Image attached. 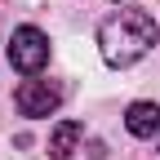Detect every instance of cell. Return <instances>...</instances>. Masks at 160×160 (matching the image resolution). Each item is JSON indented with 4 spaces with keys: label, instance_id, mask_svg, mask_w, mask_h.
<instances>
[{
    "label": "cell",
    "instance_id": "1",
    "mask_svg": "<svg viewBox=\"0 0 160 160\" xmlns=\"http://www.w3.org/2000/svg\"><path fill=\"white\" fill-rule=\"evenodd\" d=\"M160 40V27L147 9H120L98 27V49H102L107 67H133L138 58H147Z\"/></svg>",
    "mask_w": 160,
    "mask_h": 160
},
{
    "label": "cell",
    "instance_id": "2",
    "mask_svg": "<svg viewBox=\"0 0 160 160\" xmlns=\"http://www.w3.org/2000/svg\"><path fill=\"white\" fill-rule=\"evenodd\" d=\"M9 62H13V71H22V76L45 71V62H49V36L40 27H18L9 36Z\"/></svg>",
    "mask_w": 160,
    "mask_h": 160
},
{
    "label": "cell",
    "instance_id": "3",
    "mask_svg": "<svg viewBox=\"0 0 160 160\" xmlns=\"http://www.w3.org/2000/svg\"><path fill=\"white\" fill-rule=\"evenodd\" d=\"M58 102H62V93H58L53 85H45V80H22V85L13 89V107L22 111V116H31V120L53 116Z\"/></svg>",
    "mask_w": 160,
    "mask_h": 160
},
{
    "label": "cell",
    "instance_id": "4",
    "mask_svg": "<svg viewBox=\"0 0 160 160\" xmlns=\"http://www.w3.org/2000/svg\"><path fill=\"white\" fill-rule=\"evenodd\" d=\"M125 129H129L133 138H156V133H160V107H156V102H133V107L125 111Z\"/></svg>",
    "mask_w": 160,
    "mask_h": 160
},
{
    "label": "cell",
    "instance_id": "5",
    "mask_svg": "<svg viewBox=\"0 0 160 160\" xmlns=\"http://www.w3.org/2000/svg\"><path fill=\"white\" fill-rule=\"evenodd\" d=\"M85 138V125L80 120H58L53 125V133H49V156H58V160H67L71 151H76V142Z\"/></svg>",
    "mask_w": 160,
    "mask_h": 160
},
{
    "label": "cell",
    "instance_id": "6",
    "mask_svg": "<svg viewBox=\"0 0 160 160\" xmlns=\"http://www.w3.org/2000/svg\"><path fill=\"white\" fill-rule=\"evenodd\" d=\"M116 5H120V0H116Z\"/></svg>",
    "mask_w": 160,
    "mask_h": 160
}]
</instances>
